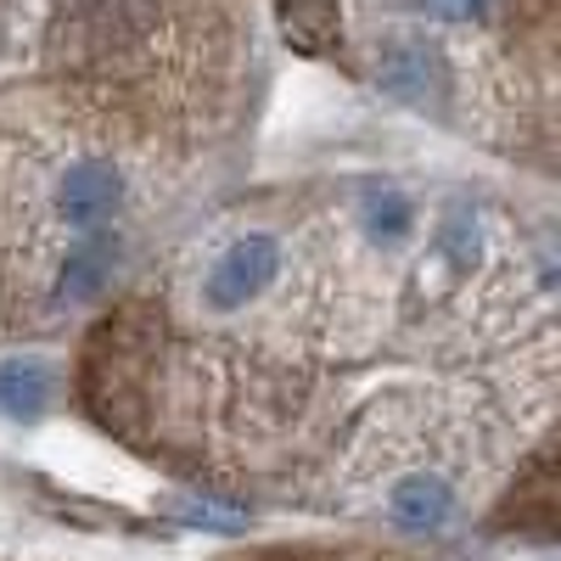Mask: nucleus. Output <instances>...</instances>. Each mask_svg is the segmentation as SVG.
I'll return each mask as SVG.
<instances>
[{
  "instance_id": "f257e3e1",
  "label": "nucleus",
  "mask_w": 561,
  "mask_h": 561,
  "mask_svg": "<svg viewBox=\"0 0 561 561\" xmlns=\"http://www.w3.org/2000/svg\"><path fill=\"white\" fill-rule=\"evenodd\" d=\"M280 270V242L270 237V230H248V237H237L208 270L203 280V304L214 314H230V309H248L270 280Z\"/></svg>"
},
{
  "instance_id": "f03ea898",
  "label": "nucleus",
  "mask_w": 561,
  "mask_h": 561,
  "mask_svg": "<svg viewBox=\"0 0 561 561\" xmlns=\"http://www.w3.org/2000/svg\"><path fill=\"white\" fill-rule=\"evenodd\" d=\"M124 174H118V163H107V158H79V163H68L62 174H57V192H51V203H57V219L68 225V230H107V219L124 208Z\"/></svg>"
},
{
  "instance_id": "7ed1b4c3",
  "label": "nucleus",
  "mask_w": 561,
  "mask_h": 561,
  "mask_svg": "<svg viewBox=\"0 0 561 561\" xmlns=\"http://www.w3.org/2000/svg\"><path fill=\"white\" fill-rule=\"evenodd\" d=\"M500 528L511 534H534V539H561V427L550 433V444L534 455V466L523 472V483L511 489Z\"/></svg>"
},
{
  "instance_id": "20e7f679",
  "label": "nucleus",
  "mask_w": 561,
  "mask_h": 561,
  "mask_svg": "<svg viewBox=\"0 0 561 561\" xmlns=\"http://www.w3.org/2000/svg\"><path fill=\"white\" fill-rule=\"evenodd\" d=\"M382 84L393 90L399 102L438 107L444 90H449V68H444V57L433 51V45L399 39V45H388V57H382Z\"/></svg>"
},
{
  "instance_id": "39448f33",
  "label": "nucleus",
  "mask_w": 561,
  "mask_h": 561,
  "mask_svg": "<svg viewBox=\"0 0 561 561\" xmlns=\"http://www.w3.org/2000/svg\"><path fill=\"white\" fill-rule=\"evenodd\" d=\"M393 523L410 528V534H438L449 517H455V489L438 478V472H410L393 483Z\"/></svg>"
},
{
  "instance_id": "423d86ee",
  "label": "nucleus",
  "mask_w": 561,
  "mask_h": 561,
  "mask_svg": "<svg viewBox=\"0 0 561 561\" xmlns=\"http://www.w3.org/2000/svg\"><path fill=\"white\" fill-rule=\"evenodd\" d=\"M57 393V377L51 365L34 359V354H18V359H0V415L12 421H39L45 404Z\"/></svg>"
},
{
  "instance_id": "0eeeda50",
  "label": "nucleus",
  "mask_w": 561,
  "mask_h": 561,
  "mask_svg": "<svg viewBox=\"0 0 561 561\" xmlns=\"http://www.w3.org/2000/svg\"><path fill=\"white\" fill-rule=\"evenodd\" d=\"M280 28L298 51H337L343 39L337 0H280Z\"/></svg>"
},
{
  "instance_id": "6e6552de",
  "label": "nucleus",
  "mask_w": 561,
  "mask_h": 561,
  "mask_svg": "<svg viewBox=\"0 0 561 561\" xmlns=\"http://www.w3.org/2000/svg\"><path fill=\"white\" fill-rule=\"evenodd\" d=\"M359 219H365V237L370 242H404L410 237V225H415V203L399 192V185H365V197H359Z\"/></svg>"
},
{
  "instance_id": "1a4fd4ad",
  "label": "nucleus",
  "mask_w": 561,
  "mask_h": 561,
  "mask_svg": "<svg viewBox=\"0 0 561 561\" xmlns=\"http://www.w3.org/2000/svg\"><path fill=\"white\" fill-rule=\"evenodd\" d=\"M478 219H472V208H455L449 219H444V253L455 259V270H472L478 264Z\"/></svg>"
},
{
  "instance_id": "9d476101",
  "label": "nucleus",
  "mask_w": 561,
  "mask_h": 561,
  "mask_svg": "<svg viewBox=\"0 0 561 561\" xmlns=\"http://www.w3.org/2000/svg\"><path fill=\"white\" fill-rule=\"evenodd\" d=\"M483 7H489V0H427V12H433V18H449V23L478 18Z\"/></svg>"
}]
</instances>
